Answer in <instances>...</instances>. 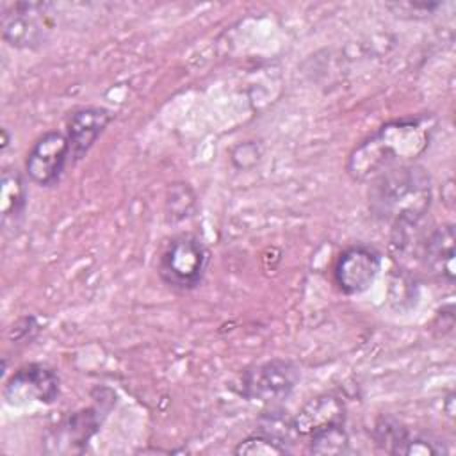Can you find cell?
<instances>
[{"label":"cell","instance_id":"6da1fadb","mask_svg":"<svg viewBox=\"0 0 456 456\" xmlns=\"http://www.w3.org/2000/svg\"><path fill=\"white\" fill-rule=\"evenodd\" d=\"M433 123L426 116L394 119L362 141L347 159V173L358 182L376 178L379 173L415 162L431 141Z\"/></svg>","mask_w":456,"mask_h":456},{"label":"cell","instance_id":"7a4b0ae2","mask_svg":"<svg viewBox=\"0 0 456 456\" xmlns=\"http://www.w3.org/2000/svg\"><path fill=\"white\" fill-rule=\"evenodd\" d=\"M433 200L429 173L415 164H401L370 180L369 203L376 217L392 223L394 230L415 228Z\"/></svg>","mask_w":456,"mask_h":456},{"label":"cell","instance_id":"3957f363","mask_svg":"<svg viewBox=\"0 0 456 456\" xmlns=\"http://www.w3.org/2000/svg\"><path fill=\"white\" fill-rule=\"evenodd\" d=\"M210 258V249L196 233H178L164 244L157 274L167 287L187 292L203 281Z\"/></svg>","mask_w":456,"mask_h":456},{"label":"cell","instance_id":"277c9868","mask_svg":"<svg viewBox=\"0 0 456 456\" xmlns=\"http://www.w3.org/2000/svg\"><path fill=\"white\" fill-rule=\"evenodd\" d=\"M112 403L105 404L103 397L96 399V404L77 410L68 417L50 426L43 435V451L48 454H82L89 440L100 431L107 411Z\"/></svg>","mask_w":456,"mask_h":456},{"label":"cell","instance_id":"5b68a950","mask_svg":"<svg viewBox=\"0 0 456 456\" xmlns=\"http://www.w3.org/2000/svg\"><path fill=\"white\" fill-rule=\"evenodd\" d=\"M301 379L299 367L290 360H269L240 376V394L249 401L276 404L290 395Z\"/></svg>","mask_w":456,"mask_h":456},{"label":"cell","instance_id":"8992f818","mask_svg":"<svg viewBox=\"0 0 456 456\" xmlns=\"http://www.w3.org/2000/svg\"><path fill=\"white\" fill-rule=\"evenodd\" d=\"M71 157V146L66 134L59 130L45 132L30 146L25 159L28 180L39 187H53L62 178Z\"/></svg>","mask_w":456,"mask_h":456},{"label":"cell","instance_id":"52a82bcc","mask_svg":"<svg viewBox=\"0 0 456 456\" xmlns=\"http://www.w3.org/2000/svg\"><path fill=\"white\" fill-rule=\"evenodd\" d=\"M59 376L43 363H27L16 369L4 385V399L11 406L28 403L52 404L59 397Z\"/></svg>","mask_w":456,"mask_h":456},{"label":"cell","instance_id":"ba28073f","mask_svg":"<svg viewBox=\"0 0 456 456\" xmlns=\"http://www.w3.org/2000/svg\"><path fill=\"white\" fill-rule=\"evenodd\" d=\"M48 9L50 4H11L2 14L4 41L14 48H37L50 30V25L46 23Z\"/></svg>","mask_w":456,"mask_h":456},{"label":"cell","instance_id":"9c48e42d","mask_svg":"<svg viewBox=\"0 0 456 456\" xmlns=\"http://www.w3.org/2000/svg\"><path fill=\"white\" fill-rule=\"evenodd\" d=\"M381 269V255L365 244H353L340 251L333 265V280L340 292L356 296L365 292Z\"/></svg>","mask_w":456,"mask_h":456},{"label":"cell","instance_id":"30bf717a","mask_svg":"<svg viewBox=\"0 0 456 456\" xmlns=\"http://www.w3.org/2000/svg\"><path fill=\"white\" fill-rule=\"evenodd\" d=\"M376 444L390 454L404 456H435L445 454L447 447L440 438L410 431L395 419H379L374 428Z\"/></svg>","mask_w":456,"mask_h":456},{"label":"cell","instance_id":"8fae6325","mask_svg":"<svg viewBox=\"0 0 456 456\" xmlns=\"http://www.w3.org/2000/svg\"><path fill=\"white\" fill-rule=\"evenodd\" d=\"M112 121V112L105 107L84 105L69 112L66 119V137L71 146V157L75 162L86 157Z\"/></svg>","mask_w":456,"mask_h":456},{"label":"cell","instance_id":"7c38bea8","mask_svg":"<svg viewBox=\"0 0 456 456\" xmlns=\"http://www.w3.org/2000/svg\"><path fill=\"white\" fill-rule=\"evenodd\" d=\"M331 426H346V404L335 394L312 397L292 417V428L299 438H308L310 435Z\"/></svg>","mask_w":456,"mask_h":456},{"label":"cell","instance_id":"4fadbf2b","mask_svg":"<svg viewBox=\"0 0 456 456\" xmlns=\"http://www.w3.org/2000/svg\"><path fill=\"white\" fill-rule=\"evenodd\" d=\"M454 224L444 223L428 233L420 251L424 269L447 285L454 283Z\"/></svg>","mask_w":456,"mask_h":456},{"label":"cell","instance_id":"5bb4252c","mask_svg":"<svg viewBox=\"0 0 456 456\" xmlns=\"http://www.w3.org/2000/svg\"><path fill=\"white\" fill-rule=\"evenodd\" d=\"M27 207V185L23 175L14 167L2 171V224L14 228L21 221Z\"/></svg>","mask_w":456,"mask_h":456},{"label":"cell","instance_id":"9a60e30c","mask_svg":"<svg viewBox=\"0 0 456 456\" xmlns=\"http://www.w3.org/2000/svg\"><path fill=\"white\" fill-rule=\"evenodd\" d=\"M349 451V436L344 426H331L308 436V452L312 454H344Z\"/></svg>","mask_w":456,"mask_h":456},{"label":"cell","instance_id":"2e32d148","mask_svg":"<svg viewBox=\"0 0 456 456\" xmlns=\"http://www.w3.org/2000/svg\"><path fill=\"white\" fill-rule=\"evenodd\" d=\"M233 452L239 456H280V454H289L290 449L267 435L255 433L240 440L235 445Z\"/></svg>","mask_w":456,"mask_h":456},{"label":"cell","instance_id":"e0dca14e","mask_svg":"<svg viewBox=\"0 0 456 456\" xmlns=\"http://www.w3.org/2000/svg\"><path fill=\"white\" fill-rule=\"evenodd\" d=\"M39 331V324L36 321V317H21L20 321H16L11 328V338L14 342L20 340H30L34 338V335Z\"/></svg>","mask_w":456,"mask_h":456},{"label":"cell","instance_id":"ac0fdd59","mask_svg":"<svg viewBox=\"0 0 456 456\" xmlns=\"http://www.w3.org/2000/svg\"><path fill=\"white\" fill-rule=\"evenodd\" d=\"M2 137H4V139H2V151H4V150L9 146V135H7V130H5V128L2 130Z\"/></svg>","mask_w":456,"mask_h":456}]
</instances>
